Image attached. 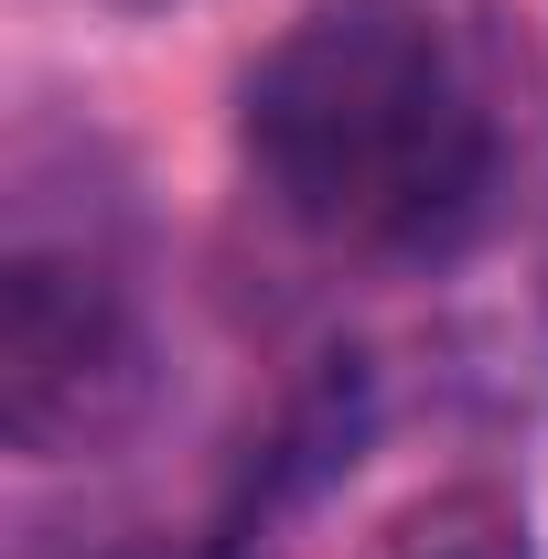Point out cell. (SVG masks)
<instances>
[{"label":"cell","instance_id":"3","mask_svg":"<svg viewBox=\"0 0 548 559\" xmlns=\"http://www.w3.org/2000/svg\"><path fill=\"white\" fill-rule=\"evenodd\" d=\"M355 559H538V538H527V506L505 485L463 474V485H430L409 506H388Z\"/></svg>","mask_w":548,"mask_h":559},{"label":"cell","instance_id":"4","mask_svg":"<svg viewBox=\"0 0 548 559\" xmlns=\"http://www.w3.org/2000/svg\"><path fill=\"white\" fill-rule=\"evenodd\" d=\"M538 301H548V226H538Z\"/></svg>","mask_w":548,"mask_h":559},{"label":"cell","instance_id":"2","mask_svg":"<svg viewBox=\"0 0 548 559\" xmlns=\"http://www.w3.org/2000/svg\"><path fill=\"white\" fill-rule=\"evenodd\" d=\"M151 409V334L97 248L11 237L0 259V430L22 463H86Z\"/></svg>","mask_w":548,"mask_h":559},{"label":"cell","instance_id":"1","mask_svg":"<svg viewBox=\"0 0 548 559\" xmlns=\"http://www.w3.org/2000/svg\"><path fill=\"white\" fill-rule=\"evenodd\" d=\"M248 162L334 248H441L495 173L484 86L430 0H312L248 75Z\"/></svg>","mask_w":548,"mask_h":559}]
</instances>
